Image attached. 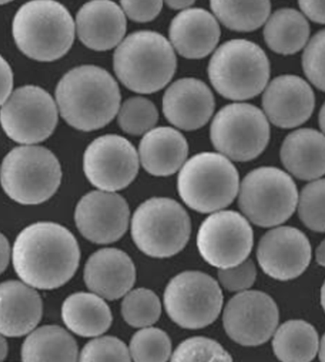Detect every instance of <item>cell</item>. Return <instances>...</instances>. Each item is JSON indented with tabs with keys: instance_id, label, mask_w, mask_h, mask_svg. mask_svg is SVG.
<instances>
[{
	"instance_id": "cell-1",
	"label": "cell",
	"mask_w": 325,
	"mask_h": 362,
	"mask_svg": "<svg viewBox=\"0 0 325 362\" xmlns=\"http://www.w3.org/2000/svg\"><path fill=\"white\" fill-rule=\"evenodd\" d=\"M80 250L71 232L56 223L41 222L24 228L13 248L16 274L28 286L52 290L76 274Z\"/></svg>"
},
{
	"instance_id": "cell-2",
	"label": "cell",
	"mask_w": 325,
	"mask_h": 362,
	"mask_svg": "<svg viewBox=\"0 0 325 362\" xmlns=\"http://www.w3.org/2000/svg\"><path fill=\"white\" fill-rule=\"evenodd\" d=\"M56 98L66 122L82 132L103 128L120 109L117 81L96 66H80L68 71L57 85Z\"/></svg>"
},
{
	"instance_id": "cell-3",
	"label": "cell",
	"mask_w": 325,
	"mask_h": 362,
	"mask_svg": "<svg viewBox=\"0 0 325 362\" xmlns=\"http://www.w3.org/2000/svg\"><path fill=\"white\" fill-rule=\"evenodd\" d=\"M12 31L16 46L26 57L52 62L70 51L76 25L67 8L56 0H31L16 13Z\"/></svg>"
},
{
	"instance_id": "cell-4",
	"label": "cell",
	"mask_w": 325,
	"mask_h": 362,
	"mask_svg": "<svg viewBox=\"0 0 325 362\" xmlns=\"http://www.w3.org/2000/svg\"><path fill=\"white\" fill-rule=\"evenodd\" d=\"M115 74L122 84L138 93H153L169 84L177 68L175 49L153 31L129 35L114 55Z\"/></svg>"
},
{
	"instance_id": "cell-5",
	"label": "cell",
	"mask_w": 325,
	"mask_h": 362,
	"mask_svg": "<svg viewBox=\"0 0 325 362\" xmlns=\"http://www.w3.org/2000/svg\"><path fill=\"white\" fill-rule=\"evenodd\" d=\"M208 76L219 95L230 100H247L266 88L269 60L264 49L252 41H228L212 55Z\"/></svg>"
},
{
	"instance_id": "cell-6",
	"label": "cell",
	"mask_w": 325,
	"mask_h": 362,
	"mask_svg": "<svg viewBox=\"0 0 325 362\" xmlns=\"http://www.w3.org/2000/svg\"><path fill=\"white\" fill-rule=\"evenodd\" d=\"M239 183L238 171L228 157L203 153L184 164L177 186L187 206L200 214H211L232 203Z\"/></svg>"
},
{
	"instance_id": "cell-7",
	"label": "cell",
	"mask_w": 325,
	"mask_h": 362,
	"mask_svg": "<svg viewBox=\"0 0 325 362\" xmlns=\"http://www.w3.org/2000/svg\"><path fill=\"white\" fill-rule=\"evenodd\" d=\"M59 160L51 151L37 146H18L1 165L2 187L12 200L26 206L49 200L61 184Z\"/></svg>"
},
{
	"instance_id": "cell-8",
	"label": "cell",
	"mask_w": 325,
	"mask_h": 362,
	"mask_svg": "<svg viewBox=\"0 0 325 362\" xmlns=\"http://www.w3.org/2000/svg\"><path fill=\"white\" fill-rule=\"evenodd\" d=\"M191 219L184 207L169 198H151L134 212L131 235L135 245L153 258H170L186 247Z\"/></svg>"
},
{
	"instance_id": "cell-9",
	"label": "cell",
	"mask_w": 325,
	"mask_h": 362,
	"mask_svg": "<svg viewBox=\"0 0 325 362\" xmlns=\"http://www.w3.org/2000/svg\"><path fill=\"white\" fill-rule=\"evenodd\" d=\"M297 200L293 179L274 167L252 170L244 177L240 189V209L261 228H273L288 221L296 209Z\"/></svg>"
},
{
	"instance_id": "cell-10",
	"label": "cell",
	"mask_w": 325,
	"mask_h": 362,
	"mask_svg": "<svg viewBox=\"0 0 325 362\" xmlns=\"http://www.w3.org/2000/svg\"><path fill=\"white\" fill-rule=\"evenodd\" d=\"M211 137L215 148L223 156L234 161H252L269 142L268 119L253 105H228L212 121Z\"/></svg>"
},
{
	"instance_id": "cell-11",
	"label": "cell",
	"mask_w": 325,
	"mask_h": 362,
	"mask_svg": "<svg viewBox=\"0 0 325 362\" xmlns=\"http://www.w3.org/2000/svg\"><path fill=\"white\" fill-rule=\"evenodd\" d=\"M223 293L211 276L187 271L173 278L165 292V308L170 319L182 328L201 329L218 317Z\"/></svg>"
},
{
	"instance_id": "cell-12",
	"label": "cell",
	"mask_w": 325,
	"mask_h": 362,
	"mask_svg": "<svg viewBox=\"0 0 325 362\" xmlns=\"http://www.w3.org/2000/svg\"><path fill=\"white\" fill-rule=\"evenodd\" d=\"M59 121L56 102L45 90L24 86L11 93L0 110V124L16 143L34 145L54 132Z\"/></svg>"
},
{
	"instance_id": "cell-13",
	"label": "cell",
	"mask_w": 325,
	"mask_h": 362,
	"mask_svg": "<svg viewBox=\"0 0 325 362\" xmlns=\"http://www.w3.org/2000/svg\"><path fill=\"white\" fill-rule=\"evenodd\" d=\"M197 247L201 256L212 267L219 269L236 267L252 252V228L238 212H217L201 226Z\"/></svg>"
},
{
	"instance_id": "cell-14",
	"label": "cell",
	"mask_w": 325,
	"mask_h": 362,
	"mask_svg": "<svg viewBox=\"0 0 325 362\" xmlns=\"http://www.w3.org/2000/svg\"><path fill=\"white\" fill-rule=\"evenodd\" d=\"M139 157L126 138L109 134L98 137L84 154V173L93 186L104 192L125 189L136 177Z\"/></svg>"
},
{
	"instance_id": "cell-15",
	"label": "cell",
	"mask_w": 325,
	"mask_h": 362,
	"mask_svg": "<svg viewBox=\"0 0 325 362\" xmlns=\"http://www.w3.org/2000/svg\"><path fill=\"white\" fill-rule=\"evenodd\" d=\"M279 323V309L273 298L260 291H244L228 301L224 313L225 332L244 346H258L268 341Z\"/></svg>"
},
{
	"instance_id": "cell-16",
	"label": "cell",
	"mask_w": 325,
	"mask_h": 362,
	"mask_svg": "<svg viewBox=\"0 0 325 362\" xmlns=\"http://www.w3.org/2000/svg\"><path fill=\"white\" fill-rule=\"evenodd\" d=\"M312 257L307 237L299 229L282 226L267 232L257 250L259 264L278 281H290L307 270Z\"/></svg>"
},
{
	"instance_id": "cell-17",
	"label": "cell",
	"mask_w": 325,
	"mask_h": 362,
	"mask_svg": "<svg viewBox=\"0 0 325 362\" xmlns=\"http://www.w3.org/2000/svg\"><path fill=\"white\" fill-rule=\"evenodd\" d=\"M74 218L86 239L95 244H111L128 228L129 209L125 199L117 193L93 192L80 200Z\"/></svg>"
},
{
	"instance_id": "cell-18",
	"label": "cell",
	"mask_w": 325,
	"mask_h": 362,
	"mask_svg": "<svg viewBox=\"0 0 325 362\" xmlns=\"http://www.w3.org/2000/svg\"><path fill=\"white\" fill-rule=\"evenodd\" d=\"M264 115L275 126L292 129L312 115L315 95L307 81L297 76H280L270 82L263 95Z\"/></svg>"
},
{
	"instance_id": "cell-19",
	"label": "cell",
	"mask_w": 325,
	"mask_h": 362,
	"mask_svg": "<svg viewBox=\"0 0 325 362\" xmlns=\"http://www.w3.org/2000/svg\"><path fill=\"white\" fill-rule=\"evenodd\" d=\"M214 96L201 80L183 78L173 83L162 98V112L172 125L184 131L202 128L213 115Z\"/></svg>"
},
{
	"instance_id": "cell-20",
	"label": "cell",
	"mask_w": 325,
	"mask_h": 362,
	"mask_svg": "<svg viewBox=\"0 0 325 362\" xmlns=\"http://www.w3.org/2000/svg\"><path fill=\"white\" fill-rule=\"evenodd\" d=\"M79 40L95 51H107L119 45L126 34L125 13L112 0H90L76 16Z\"/></svg>"
},
{
	"instance_id": "cell-21",
	"label": "cell",
	"mask_w": 325,
	"mask_h": 362,
	"mask_svg": "<svg viewBox=\"0 0 325 362\" xmlns=\"http://www.w3.org/2000/svg\"><path fill=\"white\" fill-rule=\"evenodd\" d=\"M135 277L131 259L117 248H105L93 254L85 267L88 288L110 300L125 296L134 286Z\"/></svg>"
},
{
	"instance_id": "cell-22",
	"label": "cell",
	"mask_w": 325,
	"mask_h": 362,
	"mask_svg": "<svg viewBox=\"0 0 325 362\" xmlns=\"http://www.w3.org/2000/svg\"><path fill=\"white\" fill-rule=\"evenodd\" d=\"M220 37L218 21L201 8L183 11L170 23V38L173 49L189 59L208 57L216 48Z\"/></svg>"
},
{
	"instance_id": "cell-23",
	"label": "cell",
	"mask_w": 325,
	"mask_h": 362,
	"mask_svg": "<svg viewBox=\"0 0 325 362\" xmlns=\"http://www.w3.org/2000/svg\"><path fill=\"white\" fill-rule=\"evenodd\" d=\"M42 317L40 294L27 284H0V334L22 337L34 330Z\"/></svg>"
},
{
	"instance_id": "cell-24",
	"label": "cell",
	"mask_w": 325,
	"mask_h": 362,
	"mask_svg": "<svg viewBox=\"0 0 325 362\" xmlns=\"http://www.w3.org/2000/svg\"><path fill=\"white\" fill-rule=\"evenodd\" d=\"M189 153L184 135L170 127L150 129L139 146L140 161L153 176H170L183 167Z\"/></svg>"
},
{
	"instance_id": "cell-25",
	"label": "cell",
	"mask_w": 325,
	"mask_h": 362,
	"mask_svg": "<svg viewBox=\"0 0 325 362\" xmlns=\"http://www.w3.org/2000/svg\"><path fill=\"white\" fill-rule=\"evenodd\" d=\"M286 170L300 180L311 181L325 174V135L301 129L286 136L280 149Z\"/></svg>"
},
{
	"instance_id": "cell-26",
	"label": "cell",
	"mask_w": 325,
	"mask_h": 362,
	"mask_svg": "<svg viewBox=\"0 0 325 362\" xmlns=\"http://www.w3.org/2000/svg\"><path fill=\"white\" fill-rule=\"evenodd\" d=\"M62 319L74 334L85 338L98 337L111 327V309L100 296L76 293L66 298L62 306Z\"/></svg>"
},
{
	"instance_id": "cell-27",
	"label": "cell",
	"mask_w": 325,
	"mask_h": 362,
	"mask_svg": "<svg viewBox=\"0 0 325 362\" xmlns=\"http://www.w3.org/2000/svg\"><path fill=\"white\" fill-rule=\"evenodd\" d=\"M310 35L309 23L301 13L294 9L276 11L267 19L264 37L272 51L290 55L307 45Z\"/></svg>"
},
{
	"instance_id": "cell-28",
	"label": "cell",
	"mask_w": 325,
	"mask_h": 362,
	"mask_svg": "<svg viewBox=\"0 0 325 362\" xmlns=\"http://www.w3.org/2000/svg\"><path fill=\"white\" fill-rule=\"evenodd\" d=\"M23 361H76L78 348L73 337L64 329L47 325L32 332L24 341Z\"/></svg>"
},
{
	"instance_id": "cell-29",
	"label": "cell",
	"mask_w": 325,
	"mask_h": 362,
	"mask_svg": "<svg viewBox=\"0 0 325 362\" xmlns=\"http://www.w3.org/2000/svg\"><path fill=\"white\" fill-rule=\"evenodd\" d=\"M272 346L280 361L309 362L319 351L318 333L305 320H288L278 329Z\"/></svg>"
},
{
	"instance_id": "cell-30",
	"label": "cell",
	"mask_w": 325,
	"mask_h": 362,
	"mask_svg": "<svg viewBox=\"0 0 325 362\" xmlns=\"http://www.w3.org/2000/svg\"><path fill=\"white\" fill-rule=\"evenodd\" d=\"M216 18L228 29L253 32L269 18L270 0H211Z\"/></svg>"
},
{
	"instance_id": "cell-31",
	"label": "cell",
	"mask_w": 325,
	"mask_h": 362,
	"mask_svg": "<svg viewBox=\"0 0 325 362\" xmlns=\"http://www.w3.org/2000/svg\"><path fill=\"white\" fill-rule=\"evenodd\" d=\"M122 315L124 320L132 327H148L159 320L161 303L151 290L135 289L124 298Z\"/></svg>"
},
{
	"instance_id": "cell-32",
	"label": "cell",
	"mask_w": 325,
	"mask_h": 362,
	"mask_svg": "<svg viewBox=\"0 0 325 362\" xmlns=\"http://www.w3.org/2000/svg\"><path fill=\"white\" fill-rule=\"evenodd\" d=\"M129 353L134 361H169L172 354V341L164 331L157 328H144L134 336Z\"/></svg>"
},
{
	"instance_id": "cell-33",
	"label": "cell",
	"mask_w": 325,
	"mask_h": 362,
	"mask_svg": "<svg viewBox=\"0 0 325 362\" xmlns=\"http://www.w3.org/2000/svg\"><path fill=\"white\" fill-rule=\"evenodd\" d=\"M158 112L153 102L144 98H129L120 107L118 123L126 134H147L158 121Z\"/></svg>"
},
{
	"instance_id": "cell-34",
	"label": "cell",
	"mask_w": 325,
	"mask_h": 362,
	"mask_svg": "<svg viewBox=\"0 0 325 362\" xmlns=\"http://www.w3.org/2000/svg\"><path fill=\"white\" fill-rule=\"evenodd\" d=\"M299 216L311 230L325 232V179L317 180L302 190Z\"/></svg>"
},
{
	"instance_id": "cell-35",
	"label": "cell",
	"mask_w": 325,
	"mask_h": 362,
	"mask_svg": "<svg viewBox=\"0 0 325 362\" xmlns=\"http://www.w3.org/2000/svg\"><path fill=\"white\" fill-rule=\"evenodd\" d=\"M175 362L232 361V358L215 341L211 339L191 338L179 345L172 356Z\"/></svg>"
},
{
	"instance_id": "cell-36",
	"label": "cell",
	"mask_w": 325,
	"mask_h": 362,
	"mask_svg": "<svg viewBox=\"0 0 325 362\" xmlns=\"http://www.w3.org/2000/svg\"><path fill=\"white\" fill-rule=\"evenodd\" d=\"M302 68L309 81L325 92V30L308 42L302 54Z\"/></svg>"
},
{
	"instance_id": "cell-37",
	"label": "cell",
	"mask_w": 325,
	"mask_h": 362,
	"mask_svg": "<svg viewBox=\"0 0 325 362\" xmlns=\"http://www.w3.org/2000/svg\"><path fill=\"white\" fill-rule=\"evenodd\" d=\"M131 358L125 344L114 337L93 339L80 355V361H131Z\"/></svg>"
},
{
	"instance_id": "cell-38",
	"label": "cell",
	"mask_w": 325,
	"mask_h": 362,
	"mask_svg": "<svg viewBox=\"0 0 325 362\" xmlns=\"http://www.w3.org/2000/svg\"><path fill=\"white\" fill-rule=\"evenodd\" d=\"M257 271L252 259L236 267L220 269L218 277L222 286L228 291H244L254 284Z\"/></svg>"
},
{
	"instance_id": "cell-39",
	"label": "cell",
	"mask_w": 325,
	"mask_h": 362,
	"mask_svg": "<svg viewBox=\"0 0 325 362\" xmlns=\"http://www.w3.org/2000/svg\"><path fill=\"white\" fill-rule=\"evenodd\" d=\"M123 12L139 23L153 21L162 8V0H121Z\"/></svg>"
},
{
	"instance_id": "cell-40",
	"label": "cell",
	"mask_w": 325,
	"mask_h": 362,
	"mask_svg": "<svg viewBox=\"0 0 325 362\" xmlns=\"http://www.w3.org/2000/svg\"><path fill=\"white\" fill-rule=\"evenodd\" d=\"M13 74L6 60L0 55V106L5 103L12 93Z\"/></svg>"
},
{
	"instance_id": "cell-41",
	"label": "cell",
	"mask_w": 325,
	"mask_h": 362,
	"mask_svg": "<svg viewBox=\"0 0 325 362\" xmlns=\"http://www.w3.org/2000/svg\"><path fill=\"white\" fill-rule=\"evenodd\" d=\"M299 5L310 21L325 24V0H299Z\"/></svg>"
},
{
	"instance_id": "cell-42",
	"label": "cell",
	"mask_w": 325,
	"mask_h": 362,
	"mask_svg": "<svg viewBox=\"0 0 325 362\" xmlns=\"http://www.w3.org/2000/svg\"><path fill=\"white\" fill-rule=\"evenodd\" d=\"M10 259V245L9 242L4 235L0 233V274L8 267Z\"/></svg>"
},
{
	"instance_id": "cell-43",
	"label": "cell",
	"mask_w": 325,
	"mask_h": 362,
	"mask_svg": "<svg viewBox=\"0 0 325 362\" xmlns=\"http://www.w3.org/2000/svg\"><path fill=\"white\" fill-rule=\"evenodd\" d=\"M167 6L173 10H183L191 7L195 0H165Z\"/></svg>"
},
{
	"instance_id": "cell-44",
	"label": "cell",
	"mask_w": 325,
	"mask_h": 362,
	"mask_svg": "<svg viewBox=\"0 0 325 362\" xmlns=\"http://www.w3.org/2000/svg\"><path fill=\"white\" fill-rule=\"evenodd\" d=\"M316 257L318 264L325 267V240L321 243V245L317 248Z\"/></svg>"
},
{
	"instance_id": "cell-45",
	"label": "cell",
	"mask_w": 325,
	"mask_h": 362,
	"mask_svg": "<svg viewBox=\"0 0 325 362\" xmlns=\"http://www.w3.org/2000/svg\"><path fill=\"white\" fill-rule=\"evenodd\" d=\"M8 354V344L6 339L0 334V361H4L6 358Z\"/></svg>"
},
{
	"instance_id": "cell-46",
	"label": "cell",
	"mask_w": 325,
	"mask_h": 362,
	"mask_svg": "<svg viewBox=\"0 0 325 362\" xmlns=\"http://www.w3.org/2000/svg\"><path fill=\"white\" fill-rule=\"evenodd\" d=\"M319 127H321V131L325 135V103L321 107V112H319Z\"/></svg>"
},
{
	"instance_id": "cell-47",
	"label": "cell",
	"mask_w": 325,
	"mask_h": 362,
	"mask_svg": "<svg viewBox=\"0 0 325 362\" xmlns=\"http://www.w3.org/2000/svg\"><path fill=\"white\" fill-rule=\"evenodd\" d=\"M319 361L325 362V334L322 337L321 348H319Z\"/></svg>"
},
{
	"instance_id": "cell-48",
	"label": "cell",
	"mask_w": 325,
	"mask_h": 362,
	"mask_svg": "<svg viewBox=\"0 0 325 362\" xmlns=\"http://www.w3.org/2000/svg\"><path fill=\"white\" fill-rule=\"evenodd\" d=\"M321 301L322 308H324V311H325V281H324V286H322V287H321Z\"/></svg>"
},
{
	"instance_id": "cell-49",
	"label": "cell",
	"mask_w": 325,
	"mask_h": 362,
	"mask_svg": "<svg viewBox=\"0 0 325 362\" xmlns=\"http://www.w3.org/2000/svg\"><path fill=\"white\" fill-rule=\"evenodd\" d=\"M11 1H13V0H0V5L9 4Z\"/></svg>"
}]
</instances>
